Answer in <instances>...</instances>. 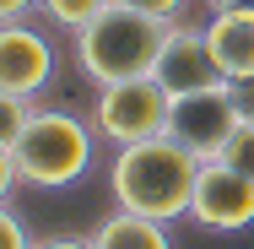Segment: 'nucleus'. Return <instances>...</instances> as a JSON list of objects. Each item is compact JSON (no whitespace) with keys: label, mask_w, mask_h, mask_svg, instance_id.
<instances>
[{"label":"nucleus","mask_w":254,"mask_h":249,"mask_svg":"<svg viewBox=\"0 0 254 249\" xmlns=\"http://www.w3.org/2000/svg\"><path fill=\"white\" fill-rule=\"evenodd\" d=\"M227 87H233V108H238V119H254V76L227 82Z\"/></svg>","instance_id":"dca6fc26"},{"label":"nucleus","mask_w":254,"mask_h":249,"mask_svg":"<svg viewBox=\"0 0 254 249\" xmlns=\"http://www.w3.org/2000/svg\"><path fill=\"white\" fill-rule=\"evenodd\" d=\"M0 249H33L27 228H22V217H16L11 206H0Z\"/></svg>","instance_id":"4468645a"},{"label":"nucleus","mask_w":254,"mask_h":249,"mask_svg":"<svg viewBox=\"0 0 254 249\" xmlns=\"http://www.w3.org/2000/svg\"><path fill=\"white\" fill-rule=\"evenodd\" d=\"M190 222L205 233H244L254 222V179L227 168L222 157L200 163V179L190 195Z\"/></svg>","instance_id":"423d86ee"},{"label":"nucleus","mask_w":254,"mask_h":249,"mask_svg":"<svg viewBox=\"0 0 254 249\" xmlns=\"http://www.w3.org/2000/svg\"><path fill=\"white\" fill-rule=\"evenodd\" d=\"M205 49L227 82L254 76V11H211L205 16Z\"/></svg>","instance_id":"1a4fd4ad"},{"label":"nucleus","mask_w":254,"mask_h":249,"mask_svg":"<svg viewBox=\"0 0 254 249\" xmlns=\"http://www.w3.org/2000/svg\"><path fill=\"white\" fill-rule=\"evenodd\" d=\"M168 108H173V92L157 76L108 82V87H98V103H92V130L114 147L157 141V136H168Z\"/></svg>","instance_id":"20e7f679"},{"label":"nucleus","mask_w":254,"mask_h":249,"mask_svg":"<svg viewBox=\"0 0 254 249\" xmlns=\"http://www.w3.org/2000/svg\"><path fill=\"white\" fill-rule=\"evenodd\" d=\"M205 5H211V11H238V5H244V11H254V0H205Z\"/></svg>","instance_id":"aec40b11"},{"label":"nucleus","mask_w":254,"mask_h":249,"mask_svg":"<svg viewBox=\"0 0 254 249\" xmlns=\"http://www.w3.org/2000/svg\"><path fill=\"white\" fill-rule=\"evenodd\" d=\"M195 179H200V157H190L168 136L135 141V147H114V163H108L114 206H125L135 217H157V222L190 217Z\"/></svg>","instance_id":"f257e3e1"},{"label":"nucleus","mask_w":254,"mask_h":249,"mask_svg":"<svg viewBox=\"0 0 254 249\" xmlns=\"http://www.w3.org/2000/svg\"><path fill=\"white\" fill-rule=\"evenodd\" d=\"M92 249H173L168 244V222H157V217H135V211H114V217H103L98 233H92Z\"/></svg>","instance_id":"9d476101"},{"label":"nucleus","mask_w":254,"mask_h":249,"mask_svg":"<svg viewBox=\"0 0 254 249\" xmlns=\"http://www.w3.org/2000/svg\"><path fill=\"white\" fill-rule=\"evenodd\" d=\"M11 157H16L22 184L65 190L92 168V130H87V119H76L65 108H33V119H27L22 141L11 147Z\"/></svg>","instance_id":"7ed1b4c3"},{"label":"nucleus","mask_w":254,"mask_h":249,"mask_svg":"<svg viewBox=\"0 0 254 249\" xmlns=\"http://www.w3.org/2000/svg\"><path fill=\"white\" fill-rule=\"evenodd\" d=\"M222 163L254 179V119H244V125H238V130L227 136V147H222Z\"/></svg>","instance_id":"ddd939ff"},{"label":"nucleus","mask_w":254,"mask_h":249,"mask_svg":"<svg viewBox=\"0 0 254 249\" xmlns=\"http://www.w3.org/2000/svg\"><path fill=\"white\" fill-rule=\"evenodd\" d=\"M33 249H92V239H38Z\"/></svg>","instance_id":"6ab92c4d"},{"label":"nucleus","mask_w":254,"mask_h":249,"mask_svg":"<svg viewBox=\"0 0 254 249\" xmlns=\"http://www.w3.org/2000/svg\"><path fill=\"white\" fill-rule=\"evenodd\" d=\"M244 119H238V108H233V87L222 82V87H200V92H179L173 108H168V141H179V147L190 152V157H222L227 147V136L238 130Z\"/></svg>","instance_id":"39448f33"},{"label":"nucleus","mask_w":254,"mask_h":249,"mask_svg":"<svg viewBox=\"0 0 254 249\" xmlns=\"http://www.w3.org/2000/svg\"><path fill=\"white\" fill-rule=\"evenodd\" d=\"M38 0H0V22H16V16H27Z\"/></svg>","instance_id":"a211bd4d"},{"label":"nucleus","mask_w":254,"mask_h":249,"mask_svg":"<svg viewBox=\"0 0 254 249\" xmlns=\"http://www.w3.org/2000/svg\"><path fill=\"white\" fill-rule=\"evenodd\" d=\"M27 119H33V98H16V92H0V147H5V152H11L16 141H22Z\"/></svg>","instance_id":"f8f14e48"},{"label":"nucleus","mask_w":254,"mask_h":249,"mask_svg":"<svg viewBox=\"0 0 254 249\" xmlns=\"http://www.w3.org/2000/svg\"><path fill=\"white\" fill-rule=\"evenodd\" d=\"M152 76L179 98V92H200V87H222L227 76L216 71V60L205 49V27H184V22H168V38L157 49Z\"/></svg>","instance_id":"6e6552de"},{"label":"nucleus","mask_w":254,"mask_h":249,"mask_svg":"<svg viewBox=\"0 0 254 249\" xmlns=\"http://www.w3.org/2000/svg\"><path fill=\"white\" fill-rule=\"evenodd\" d=\"M162 38H168V22H157V16H146V11H130V5H119V0H108L98 16L76 33V65L87 71L92 87L130 82V76H152Z\"/></svg>","instance_id":"f03ea898"},{"label":"nucleus","mask_w":254,"mask_h":249,"mask_svg":"<svg viewBox=\"0 0 254 249\" xmlns=\"http://www.w3.org/2000/svg\"><path fill=\"white\" fill-rule=\"evenodd\" d=\"M16 184H22V173H16V157L0 147V206H5V195H11Z\"/></svg>","instance_id":"f3484780"},{"label":"nucleus","mask_w":254,"mask_h":249,"mask_svg":"<svg viewBox=\"0 0 254 249\" xmlns=\"http://www.w3.org/2000/svg\"><path fill=\"white\" fill-rule=\"evenodd\" d=\"M38 5H44V16H49L60 33H70V38H76V33H81V27L98 16L108 0H38Z\"/></svg>","instance_id":"9b49d317"},{"label":"nucleus","mask_w":254,"mask_h":249,"mask_svg":"<svg viewBox=\"0 0 254 249\" xmlns=\"http://www.w3.org/2000/svg\"><path fill=\"white\" fill-rule=\"evenodd\" d=\"M54 44L44 27L33 22H0V92H16V98H38L54 82Z\"/></svg>","instance_id":"0eeeda50"},{"label":"nucleus","mask_w":254,"mask_h":249,"mask_svg":"<svg viewBox=\"0 0 254 249\" xmlns=\"http://www.w3.org/2000/svg\"><path fill=\"white\" fill-rule=\"evenodd\" d=\"M119 5L146 11V16H157V22H179V11H184V0H119Z\"/></svg>","instance_id":"2eb2a0df"}]
</instances>
